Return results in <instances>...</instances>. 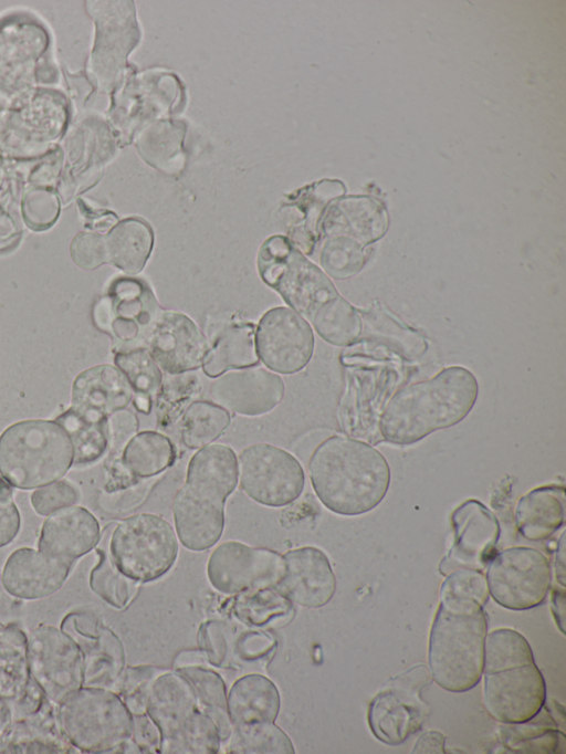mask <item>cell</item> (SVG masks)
Masks as SVG:
<instances>
[{
	"label": "cell",
	"instance_id": "ba28073f",
	"mask_svg": "<svg viewBox=\"0 0 566 754\" xmlns=\"http://www.w3.org/2000/svg\"><path fill=\"white\" fill-rule=\"evenodd\" d=\"M60 726L85 753H142L133 740V715L107 688L81 687L57 705Z\"/></svg>",
	"mask_w": 566,
	"mask_h": 754
},
{
	"label": "cell",
	"instance_id": "f5cc1de1",
	"mask_svg": "<svg viewBox=\"0 0 566 754\" xmlns=\"http://www.w3.org/2000/svg\"><path fill=\"white\" fill-rule=\"evenodd\" d=\"M446 736L439 731H427L422 733L413 745L411 753L417 754H443Z\"/></svg>",
	"mask_w": 566,
	"mask_h": 754
},
{
	"label": "cell",
	"instance_id": "277c9868",
	"mask_svg": "<svg viewBox=\"0 0 566 754\" xmlns=\"http://www.w3.org/2000/svg\"><path fill=\"white\" fill-rule=\"evenodd\" d=\"M483 704L505 724L534 719L546 701V684L525 637L511 628H496L485 636Z\"/></svg>",
	"mask_w": 566,
	"mask_h": 754
},
{
	"label": "cell",
	"instance_id": "d4e9b609",
	"mask_svg": "<svg viewBox=\"0 0 566 754\" xmlns=\"http://www.w3.org/2000/svg\"><path fill=\"white\" fill-rule=\"evenodd\" d=\"M71 565L29 547L11 553L3 570L6 589L18 599H39L57 591L66 580Z\"/></svg>",
	"mask_w": 566,
	"mask_h": 754
},
{
	"label": "cell",
	"instance_id": "30bf717a",
	"mask_svg": "<svg viewBox=\"0 0 566 754\" xmlns=\"http://www.w3.org/2000/svg\"><path fill=\"white\" fill-rule=\"evenodd\" d=\"M261 279L300 315L308 320L337 294L329 279L285 237L273 235L258 254Z\"/></svg>",
	"mask_w": 566,
	"mask_h": 754
},
{
	"label": "cell",
	"instance_id": "680465c9",
	"mask_svg": "<svg viewBox=\"0 0 566 754\" xmlns=\"http://www.w3.org/2000/svg\"><path fill=\"white\" fill-rule=\"evenodd\" d=\"M2 181H3V170H2V167L0 166V188H1Z\"/></svg>",
	"mask_w": 566,
	"mask_h": 754
},
{
	"label": "cell",
	"instance_id": "836d02e7",
	"mask_svg": "<svg viewBox=\"0 0 566 754\" xmlns=\"http://www.w3.org/2000/svg\"><path fill=\"white\" fill-rule=\"evenodd\" d=\"M114 362L127 379L136 408L148 413L163 383V373L146 347L118 350Z\"/></svg>",
	"mask_w": 566,
	"mask_h": 754
},
{
	"label": "cell",
	"instance_id": "5bb4252c",
	"mask_svg": "<svg viewBox=\"0 0 566 754\" xmlns=\"http://www.w3.org/2000/svg\"><path fill=\"white\" fill-rule=\"evenodd\" d=\"M27 658L31 678L53 704L83 687L81 649L63 629L50 625L34 628L28 636Z\"/></svg>",
	"mask_w": 566,
	"mask_h": 754
},
{
	"label": "cell",
	"instance_id": "d6986e66",
	"mask_svg": "<svg viewBox=\"0 0 566 754\" xmlns=\"http://www.w3.org/2000/svg\"><path fill=\"white\" fill-rule=\"evenodd\" d=\"M145 347L160 369L169 375L182 374L202 366L208 342L187 315L163 310L150 328Z\"/></svg>",
	"mask_w": 566,
	"mask_h": 754
},
{
	"label": "cell",
	"instance_id": "816d5d0a",
	"mask_svg": "<svg viewBox=\"0 0 566 754\" xmlns=\"http://www.w3.org/2000/svg\"><path fill=\"white\" fill-rule=\"evenodd\" d=\"M133 740L142 753L159 752L160 732L147 713L133 715Z\"/></svg>",
	"mask_w": 566,
	"mask_h": 754
},
{
	"label": "cell",
	"instance_id": "ac0fdd59",
	"mask_svg": "<svg viewBox=\"0 0 566 754\" xmlns=\"http://www.w3.org/2000/svg\"><path fill=\"white\" fill-rule=\"evenodd\" d=\"M453 542L439 564L441 575L457 568L483 569L500 537L496 516L479 500L469 499L451 514Z\"/></svg>",
	"mask_w": 566,
	"mask_h": 754
},
{
	"label": "cell",
	"instance_id": "cb8c5ba5",
	"mask_svg": "<svg viewBox=\"0 0 566 754\" xmlns=\"http://www.w3.org/2000/svg\"><path fill=\"white\" fill-rule=\"evenodd\" d=\"M70 409L92 422H105L126 408L133 390L123 373L112 365H97L78 374L72 386Z\"/></svg>",
	"mask_w": 566,
	"mask_h": 754
},
{
	"label": "cell",
	"instance_id": "f1b7e54d",
	"mask_svg": "<svg viewBox=\"0 0 566 754\" xmlns=\"http://www.w3.org/2000/svg\"><path fill=\"white\" fill-rule=\"evenodd\" d=\"M259 363L255 347V326L249 322H234L217 335L202 364L205 374L218 377L230 369L254 366Z\"/></svg>",
	"mask_w": 566,
	"mask_h": 754
},
{
	"label": "cell",
	"instance_id": "7a4b0ae2",
	"mask_svg": "<svg viewBox=\"0 0 566 754\" xmlns=\"http://www.w3.org/2000/svg\"><path fill=\"white\" fill-rule=\"evenodd\" d=\"M478 395V380L469 369L443 368L429 379L396 391L380 416V434L392 444L416 443L437 430L461 422L472 410Z\"/></svg>",
	"mask_w": 566,
	"mask_h": 754
},
{
	"label": "cell",
	"instance_id": "2e32d148",
	"mask_svg": "<svg viewBox=\"0 0 566 754\" xmlns=\"http://www.w3.org/2000/svg\"><path fill=\"white\" fill-rule=\"evenodd\" d=\"M283 569V556L277 552L227 541L212 551L207 564V576L214 589L230 595L275 586Z\"/></svg>",
	"mask_w": 566,
	"mask_h": 754
},
{
	"label": "cell",
	"instance_id": "d6a6232c",
	"mask_svg": "<svg viewBox=\"0 0 566 754\" xmlns=\"http://www.w3.org/2000/svg\"><path fill=\"white\" fill-rule=\"evenodd\" d=\"M191 684L199 709L216 724L221 742H226L232 731L228 712L226 684L216 671L201 666H180L176 670Z\"/></svg>",
	"mask_w": 566,
	"mask_h": 754
},
{
	"label": "cell",
	"instance_id": "7bdbcfd3",
	"mask_svg": "<svg viewBox=\"0 0 566 754\" xmlns=\"http://www.w3.org/2000/svg\"><path fill=\"white\" fill-rule=\"evenodd\" d=\"M163 671L151 666L128 668L117 681V694L132 715L146 713L147 695L151 682Z\"/></svg>",
	"mask_w": 566,
	"mask_h": 754
},
{
	"label": "cell",
	"instance_id": "4fadbf2b",
	"mask_svg": "<svg viewBox=\"0 0 566 754\" xmlns=\"http://www.w3.org/2000/svg\"><path fill=\"white\" fill-rule=\"evenodd\" d=\"M163 308L146 281L120 276L113 281L109 292L94 310L96 325L109 333L117 352L145 347L150 328Z\"/></svg>",
	"mask_w": 566,
	"mask_h": 754
},
{
	"label": "cell",
	"instance_id": "3957f363",
	"mask_svg": "<svg viewBox=\"0 0 566 754\" xmlns=\"http://www.w3.org/2000/svg\"><path fill=\"white\" fill-rule=\"evenodd\" d=\"M238 483V461L232 448L213 443L190 459L186 481L172 501L176 532L191 551L213 546L224 527V502Z\"/></svg>",
	"mask_w": 566,
	"mask_h": 754
},
{
	"label": "cell",
	"instance_id": "83f0119b",
	"mask_svg": "<svg viewBox=\"0 0 566 754\" xmlns=\"http://www.w3.org/2000/svg\"><path fill=\"white\" fill-rule=\"evenodd\" d=\"M232 726L253 722H274L281 704L276 685L266 677L250 673L239 678L227 698Z\"/></svg>",
	"mask_w": 566,
	"mask_h": 754
},
{
	"label": "cell",
	"instance_id": "1f68e13d",
	"mask_svg": "<svg viewBox=\"0 0 566 754\" xmlns=\"http://www.w3.org/2000/svg\"><path fill=\"white\" fill-rule=\"evenodd\" d=\"M176 459L171 440L159 432L136 433L120 454V464L133 479L155 477L168 469Z\"/></svg>",
	"mask_w": 566,
	"mask_h": 754
},
{
	"label": "cell",
	"instance_id": "8d00e7d4",
	"mask_svg": "<svg viewBox=\"0 0 566 754\" xmlns=\"http://www.w3.org/2000/svg\"><path fill=\"white\" fill-rule=\"evenodd\" d=\"M109 526L105 527L102 540L99 537L97 543L98 561L91 570L90 587L106 603L119 609L124 608L134 596L137 582L120 573L113 563L108 551Z\"/></svg>",
	"mask_w": 566,
	"mask_h": 754
},
{
	"label": "cell",
	"instance_id": "44dd1931",
	"mask_svg": "<svg viewBox=\"0 0 566 754\" xmlns=\"http://www.w3.org/2000/svg\"><path fill=\"white\" fill-rule=\"evenodd\" d=\"M61 629L78 645L84 661L83 687L108 688L122 668L120 643L116 636L92 616L71 611L61 621Z\"/></svg>",
	"mask_w": 566,
	"mask_h": 754
},
{
	"label": "cell",
	"instance_id": "603a6c76",
	"mask_svg": "<svg viewBox=\"0 0 566 754\" xmlns=\"http://www.w3.org/2000/svg\"><path fill=\"white\" fill-rule=\"evenodd\" d=\"M99 537L96 517L85 507L70 505L44 521L38 546L46 556L72 566L97 545Z\"/></svg>",
	"mask_w": 566,
	"mask_h": 754
},
{
	"label": "cell",
	"instance_id": "bcb514c9",
	"mask_svg": "<svg viewBox=\"0 0 566 754\" xmlns=\"http://www.w3.org/2000/svg\"><path fill=\"white\" fill-rule=\"evenodd\" d=\"M78 499L77 489L69 481L61 480L35 490L31 494V505L38 514L45 516L75 504Z\"/></svg>",
	"mask_w": 566,
	"mask_h": 754
},
{
	"label": "cell",
	"instance_id": "f35d334b",
	"mask_svg": "<svg viewBox=\"0 0 566 754\" xmlns=\"http://www.w3.org/2000/svg\"><path fill=\"white\" fill-rule=\"evenodd\" d=\"M227 752L232 754H294L289 735L274 722H253L232 726Z\"/></svg>",
	"mask_w": 566,
	"mask_h": 754
},
{
	"label": "cell",
	"instance_id": "4dcf8cb0",
	"mask_svg": "<svg viewBox=\"0 0 566 754\" xmlns=\"http://www.w3.org/2000/svg\"><path fill=\"white\" fill-rule=\"evenodd\" d=\"M27 641L15 624H0V700H19L35 684L29 672Z\"/></svg>",
	"mask_w": 566,
	"mask_h": 754
},
{
	"label": "cell",
	"instance_id": "9a60e30c",
	"mask_svg": "<svg viewBox=\"0 0 566 754\" xmlns=\"http://www.w3.org/2000/svg\"><path fill=\"white\" fill-rule=\"evenodd\" d=\"M238 460L241 489L253 501L279 507L302 494L303 468L286 450L270 443H254L243 449Z\"/></svg>",
	"mask_w": 566,
	"mask_h": 754
},
{
	"label": "cell",
	"instance_id": "5b68a950",
	"mask_svg": "<svg viewBox=\"0 0 566 754\" xmlns=\"http://www.w3.org/2000/svg\"><path fill=\"white\" fill-rule=\"evenodd\" d=\"M486 631V614L479 603L440 599L428 643L430 673L439 687L464 692L479 683Z\"/></svg>",
	"mask_w": 566,
	"mask_h": 754
},
{
	"label": "cell",
	"instance_id": "c3c4849f",
	"mask_svg": "<svg viewBox=\"0 0 566 754\" xmlns=\"http://www.w3.org/2000/svg\"><path fill=\"white\" fill-rule=\"evenodd\" d=\"M138 419L127 409H119L106 419L107 449L109 455H120L128 441L137 433Z\"/></svg>",
	"mask_w": 566,
	"mask_h": 754
},
{
	"label": "cell",
	"instance_id": "db71d44e",
	"mask_svg": "<svg viewBox=\"0 0 566 754\" xmlns=\"http://www.w3.org/2000/svg\"><path fill=\"white\" fill-rule=\"evenodd\" d=\"M20 603L18 598L13 597L4 587L2 578L0 577V624H10L17 612Z\"/></svg>",
	"mask_w": 566,
	"mask_h": 754
},
{
	"label": "cell",
	"instance_id": "6f0895ef",
	"mask_svg": "<svg viewBox=\"0 0 566 754\" xmlns=\"http://www.w3.org/2000/svg\"><path fill=\"white\" fill-rule=\"evenodd\" d=\"M556 578L565 587V533L560 535L556 551Z\"/></svg>",
	"mask_w": 566,
	"mask_h": 754
},
{
	"label": "cell",
	"instance_id": "7dc6e473",
	"mask_svg": "<svg viewBox=\"0 0 566 754\" xmlns=\"http://www.w3.org/2000/svg\"><path fill=\"white\" fill-rule=\"evenodd\" d=\"M73 262L84 270H94L107 263L105 237L96 232H81L70 245Z\"/></svg>",
	"mask_w": 566,
	"mask_h": 754
},
{
	"label": "cell",
	"instance_id": "7c38bea8",
	"mask_svg": "<svg viewBox=\"0 0 566 754\" xmlns=\"http://www.w3.org/2000/svg\"><path fill=\"white\" fill-rule=\"evenodd\" d=\"M485 578L489 595L496 604L526 610L545 600L552 580L551 564L536 548L507 547L490 559Z\"/></svg>",
	"mask_w": 566,
	"mask_h": 754
},
{
	"label": "cell",
	"instance_id": "e0dca14e",
	"mask_svg": "<svg viewBox=\"0 0 566 754\" xmlns=\"http://www.w3.org/2000/svg\"><path fill=\"white\" fill-rule=\"evenodd\" d=\"M255 347L261 362L279 374H294L310 362L314 335L308 323L290 307L269 310L255 329Z\"/></svg>",
	"mask_w": 566,
	"mask_h": 754
},
{
	"label": "cell",
	"instance_id": "9f6ffc18",
	"mask_svg": "<svg viewBox=\"0 0 566 754\" xmlns=\"http://www.w3.org/2000/svg\"><path fill=\"white\" fill-rule=\"evenodd\" d=\"M17 228L12 219L0 210V250L7 248L15 238Z\"/></svg>",
	"mask_w": 566,
	"mask_h": 754
},
{
	"label": "cell",
	"instance_id": "f546056e",
	"mask_svg": "<svg viewBox=\"0 0 566 754\" xmlns=\"http://www.w3.org/2000/svg\"><path fill=\"white\" fill-rule=\"evenodd\" d=\"M154 234L138 218L119 221L105 237L107 262L127 274L139 273L153 249Z\"/></svg>",
	"mask_w": 566,
	"mask_h": 754
},
{
	"label": "cell",
	"instance_id": "11a10c76",
	"mask_svg": "<svg viewBox=\"0 0 566 754\" xmlns=\"http://www.w3.org/2000/svg\"><path fill=\"white\" fill-rule=\"evenodd\" d=\"M551 611L555 619L556 626L562 635H565V589L552 588L551 590Z\"/></svg>",
	"mask_w": 566,
	"mask_h": 754
},
{
	"label": "cell",
	"instance_id": "4316f807",
	"mask_svg": "<svg viewBox=\"0 0 566 754\" xmlns=\"http://www.w3.org/2000/svg\"><path fill=\"white\" fill-rule=\"evenodd\" d=\"M367 720L378 741L398 745L421 726L423 714L417 703L407 699L403 692L387 689L370 701Z\"/></svg>",
	"mask_w": 566,
	"mask_h": 754
},
{
	"label": "cell",
	"instance_id": "b9f144b4",
	"mask_svg": "<svg viewBox=\"0 0 566 754\" xmlns=\"http://www.w3.org/2000/svg\"><path fill=\"white\" fill-rule=\"evenodd\" d=\"M440 599L474 600L484 607L489 599L485 575L474 568L450 572L440 586Z\"/></svg>",
	"mask_w": 566,
	"mask_h": 754
},
{
	"label": "cell",
	"instance_id": "ffe728a7",
	"mask_svg": "<svg viewBox=\"0 0 566 754\" xmlns=\"http://www.w3.org/2000/svg\"><path fill=\"white\" fill-rule=\"evenodd\" d=\"M283 379L265 368L226 371L210 386L216 404L232 412L255 417L270 412L283 399Z\"/></svg>",
	"mask_w": 566,
	"mask_h": 754
},
{
	"label": "cell",
	"instance_id": "ab89813d",
	"mask_svg": "<svg viewBox=\"0 0 566 754\" xmlns=\"http://www.w3.org/2000/svg\"><path fill=\"white\" fill-rule=\"evenodd\" d=\"M200 390L199 377L190 371L163 378L154 399L158 426L167 428L174 425Z\"/></svg>",
	"mask_w": 566,
	"mask_h": 754
},
{
	"label": "cell",
	"instance_id": "8992f818",
	"mask_svg": "<svg viewBox=\"0 0 566 754\" xmlns=\"http://www.w3.org/2000/svg\"><path fill=\"white\" fill-rule=\"evenodd\" d=\"M73 461L71 438L55 420L18 421L0 436V474L14 488L30 490L53 483Z\"/></svg>",
	"mask_w": 566,
	"mask_h": 754
},
{
	"label": "cell",
	"instance_id": "9c48e42d",
	"mask_svg": "<svg viewBox=\"0 0 566 754\" xmlns=\"http://www.w3.org/2000/svg\"><path fill=\"white\" fill-rule=\"evenodd\" d=\"M111 558L120 573L135 582H153L175 564L178 542L161 516L139 513L120 521L108 541Z\"/></svg>",
	"mask_w": 566,
	"mask_h": 754
},
{
	"label": "cell",
	"instance_id": "681fc988",
	"mask_svg": "<svg viewBox=\"0 0 566 754\" xmlns=\"http://www.w3.org/2000/svg\"><path fill=\"white\" fill-rule=\"evenodd\" d=\"M20 530V514L10 484L0 477V547L11 543Z\"/></svg>",
	"mask_w": 566,
	"mask_h": 754
},
{
	"label": "cell",
	"instance_id": "e575fe53",
	"mask_svg": "<svg viewBox=\"0 0 566 754\" xmlns=\"http://www.w3.org/2000/svg\"><path fill=\"white\" fill-rule=\"evenodd\" d=\"M234 616L248 626L262 627L294 614L293 603L275 586L238 593L233 599Z\"/></svg>",
	"mask_w": 566,
	"mask_h": 754
},
{
	"label": "cell",
	"instance_id": "60d3db41",
	"mask_svg": "<svg viewBox=\"0 0 566 754\" xmlns=\"http://www.w3.org/2000/svg\"><path fill=\"white\" fill-rule=\"evenodd\" d=\"M55 421L66 430L71 438L74 449V464L92 463L107 450L106 421H87L70 408L61 413Z\"/></svg>",
	"mask_w": 566,
	"mask_h": 754
},
{
	"label": "cell",
	"instance_id": "8fae6325",
	"mask_svg": "<svg viewBox=\"0 0 566 754\" xmlns=\"http://www.w3.org/2000/svg\"><path fill=\"white\" fill-rule=\"evenodd\" d=\"M56 706L36 683L19 700H0V753H77L60 726Z\"/></svg>",
	"mask_w": 566,
	"mask_h": 754
},
{
	"label": "cell",
	"instance_id": "f6af8a7d",
	"mask_svg": "<svg viewBox=\"0 0 566 754\" xmlns=\"http://www.w3.org/2000/svg\"><path fill=\"white\" fill-rule=\"evenodd\" d=\"M60 205L56 195L49 189L38 188L25 193L22 212L25 222L34 230H43L54 223Z\"/></svg>",
	"mask_w": 566,
	"mask_h": 754
},
{
	"label": "cell",
	"instance_id": "6da1fadb",
	"mask_svg": "<svg viewBox=\"0 0 566 754\" xmlns=\"http://www.w3.org/2000/svg\"><path fill=\"white\" fill-rule=\"evenodd\" d=\"M308 473L323 505L346 516L375 509L390 485V468L384 454L364 441L339 434L325 439L314 450Z\"/></svg>",
	"mask_w": 566,
	"mask_h": 754
},
{
	"label": "cell",
	"instance_id": "f907efd6",
	"mask_svg": "<svg viewBox=\"0 0 566 754\" xmlns=\"http://www.w3.org/2000/svg\"><path fill=\"white\" fill-rule=\"evenodd\" d=\"M198 642L209 662L221 666L227 656V638L221 624L214 620L201 625L198 630Z\"/></svg>",
	"mask_w": 566,
	"mask_h": 754
},
{
	"label": "cell",
	"instance_id": "74e56055",
	"mask_svg": "<svg viewBox=\"0 0 566 754\" xmlns=\"http://www.w3.org/2000/svg\"><path fill=\"white\" fill-rule=\"evenodd\" d=\"M310 320L317 334L327 343L336 346H347L355 343L361 332V323L357 312L339 295L323 303Z\"/></svg>",
	"mask_w": 566,
	"mask_h": 754
},
{
	"label": "cell",
	"instance_id": "d590c367",
	"mask_svg": "<svg viewBox=\"0 0 566 754\" xmlns=\"http://www.w3.org/2000/svg\"><path fill=\"white\" fill-rule=\"evenodd\" d=\"M231 417L216 402L193 400L180 417V438L189 449H199L219 438Z\"/></svg>",
	"mask_w": 566,
	"mask_h": 754
},
{
	"label": "cell",
	"instance_id": "7402d4cb",
	"mask_svg": "<svg viewBox=\"0 0 566 754\" xmlns=\"http://www.w3.org/2000/svg\"><path fill=\"white\" fill-rule=\"evenodd\" d=\"M283 574L275 585L300 606L319 608L333 598L336 577L327 555L314 546L291 549L283 555Z\"/></svg>",
	"mask_w": 566,
	"mask_h": 754
},
{
	"label": "cell",
	"instance_id": "484cf974",
	"mask_svg": "<svg viewBox=\"0 0 566 754\" xmlns=\"http://www.w3.org/2000/svg\"><path fill=\"white\" fill-rule=\"evenodd\" d=\"M514 517L517 531L526 540L551 537L565 521V488L546 484L528 491L518 499Z\"/></svg>",
	"mask_w": 566,
	"mask_h": 754
},
{
	"label": "cell",
	"instance_id": "52a82bcc",
	"mask_svg": "<svg viewBox=\"0 0 566 754\" xmlns=\"http://www.w3.org/2000/svg\"><path fill=\"white\" fill-rule=\"evenodd\" d=\"M146 713L160 732L159 753L214 754L221 740L213 721L199 709L189 681L176 672H161L151 682Z\"/></svg>",
	"mask_w": 566,
	"mask_h": 754
},
{
	"label": "cell",
	"instance_id": "ee69618b",
	"mask_svg": "<svg viewBox=\"0 0 566 754\" xmlns=\"http://www.w3.org/2000/svg\"><path fill=\"white\" fill-rule=\"evenodd\" d=\"M364 256L357 244L346 239H332L321 253V265L335 279H347L356 274L363 266Z\"/></svg>",
	"mask_w": 566,
	"mask_h": 754
}]
</instances>
